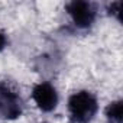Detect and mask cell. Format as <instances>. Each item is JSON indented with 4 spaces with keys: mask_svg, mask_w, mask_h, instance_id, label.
<instances>
[{
    "mask_svg": "<svg viewBox=\"0 0 123 123\" xmlns=\"http://www.w3.org/2000/svg\"><path fill=\"white\" fill-rule=\"evenodd\" d=\"M70 123H91L98 113L97 96L90 90L74 91L67 101Z\"/></svg>",
    "mask_w": 123,
    "mask_h": 123,
    "instance_id": "cell-1",
    "label": "cell"
},
{
    "mask_svg": "<svg viewBox=\"0 0 123 123\" xmlns=\"http://www.w3.org/2000/svg\"><path fill=\"white\" fill-rule=\"evenodd\" d=\"M25 101L20 87L10 78L0 80V119L13 122L22 117Z\"/></svg>",
    "mask_w": 123,
    "mask_h": 123,
    "instance_id": "cell-2",
    "label": "cell"
},
{
    "mask_svg": "<svg viewBox=\"0 0 123 123\" xmlns=\"http://www.w3.org/2000/svg\"><path fill=\"white\" fill-rule=\"evenodd\" d=\"M65 12L77 29H90L97 19V6L88 0H73L65 5Z\"/></svg>",
    "mask_w": 123,
    "mask_h": 123,
    "instance_id": "cell-3",
    "label": "cell"
},
{
    "mask_svg": "<svg viewBox=\"0 0 123 123\" xmlns=\"http://www.w3.org/2000/svg\"><path fill=\"white\" fill-rule=\"evenodd\" d=\"M31 97L35 103V106L43 111L51 113L54 111L59 104V94L56 87L49 81H39L32 87Z\"/></svg>",
    "mask_w": 123,
    "mask_h": 123,
    "instance_id": "cell-4",
    "label": "cell"
},
{
    "mask_svg": "<svg viewBox=\"0 0 123 123\" xmlns=\"http://www.w3.org/2000/svg\"><path fill=\"white\" fill-rule=\"evenodd\" d=\"M107 123H123V101L120 98L110 101L104 109Z\"/></svg>",
    "mask_w": 123,
    "mask_h": 123,
    "instance_id": "cell-5",
    "label": "cell"
},
{
    "mask_svg": "<svg viewBox=\"0 0 123 123\" xmlns=\"http://www.w3.org/2000/svg\"><path fill=\"white\" fill-rule=\"evenodd\" d=\"M106 12H107L110 16H113L117 22H120V20H122V2H120V0H117V2L109 3V5L106 6Z\"/></svg>",
    "mask_w": 123,
    "mask_h": 123,
    "instance_id": "cell-6",
    "label": "cell"
},
{
    "mask_svg": "<svg viewBox=\"0 0 123 123\" xmlns=\"http://www.w3.org/2000/svg\"><path fill=\"white\" fill-rule=\"evenodd\" d=\"M9 45V39H7V35L0 29V52H3Z\"/></svg>",
    "mask_w": 123,
    "mask_h": 123,
    "instance_id": "cell-7",
    "label": "cell"
},
{
    "mask_svg": "<svg viewBox=\"0 0 123 123\" xmlns=\"http://www.w3.org/2000/svg\"><path fill=\"white\" fill-rule=\"evenodd\" d=\"M39 123H48V122H39Z\"/></svg>",
    "mask_w": 123,
    "mask_h": 123,
    "instance_id": "cell-8",
    "label": "cell"
}]
</instances>
